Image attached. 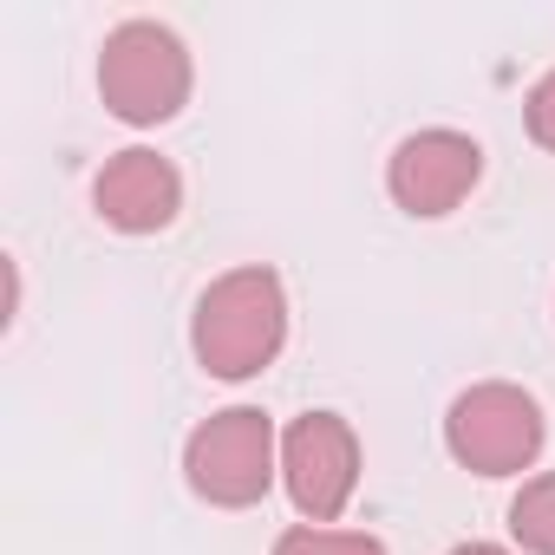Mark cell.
<instances>
[{
  "label": "cell",
  "instance_id": "1",
  "mask_svg": "<svg viewBox=\"0 0 555 555\" xmlns=\"http://www.w3.org/2000/svg\"><path fill=\"white\" fill-rule=\"evenodd\" d=\"M288 340V295L274 268H229L203 288L190 347L216 379H255Z\"/></svg>",
  "mask_w": 555,
  "mask_h": 555
},
{
  "label": "cell",
  "instance_id": "2",
  "mask_svg": "<svg viewBox=\"0 0 555 555\" xmlns=\"http://www.w3.org/2000/svg\"><path fill=\"white\" fill-rule=\"evenodd\" d=\"M99 92L125 125H164L190 99V53L164 21H125L105 34Z\"/></svg>",
  "mask_w": 555,
  "mask_h": 555
},
{
  "label": "cell",
  "instance_id": "3",
  "mask_svg": "<svg viewBox=\"0 0 555 555\" xmlns=\"http://www.w3.org/2000/svg\"><path fill=\"white\" fill-rule=\"evenodd\" d=\"M444 444L477 477H516L542 451V405L522 386H509V379H483V386H470V392L451 399Z\"/></svg>",
  "mask_w": 555,
  "mask_h": 555
},
{
  "label": "cell",
  "instance_id": "4",
  "mask_svg": "<svg viewBox=\"0 0 555 555\" xmlns=\"http://www.w3.org/2000/svg\"><path fill=\"white\" fill-rule=\"evenodd\" d=\"M183 477L216 509H248L274 483V425L255 405H229L203 418L183 444Z\"/></svg>",
  "mask_w": 555,
  "mask_h": 555
},
{
  "label": "cell",
  "instance_id": "5",
  "mask_svg": "<svg viewBox=\"0 0 555 555\" xmlns=\"http://www.w3.org/2000/svg\"><path fill=\"white\" fill-rule=\"evenodd\" d=\"M282 483L308 522H334L360 490V438L340 412H301L282 438Z\"/></svg>",
  "mask_w": 555,
  "mask_h": 555
},
{
  "label": "cell",
  "instance_id": "6",
  "mask_svg": "<svg viewBox=\"0 0 555 555\" xmlns=\"http://www.w3.org/2000/svg\"><path fill=\"white\" fill-rule=\"evenodd\" d=\"M483 177V151L464 131H412L392 164H386V190L405 216H451Z\"/></svg>",
  "mask_w": 555,
  "mask_h": 555
},
{
  "label": "cell",
  "instance_id": "7",
  "mask_svg": "<svg viewBox=\"0 0 555 555\" xmlns=\"http://www.w3.org/2000/svg\"><path fill=\"white\" fill-rule=\"evenodd\" d=\"M92 203H99V216H105L112 229L151 235V229H170V222H177V209H183V177H177V164L157 157V151H118V157L99 170Z\"/></svg>",
  "mask_w": 555,
  "mask_h": 555
},
{
  "label": "cell",
  "instance_id": "8",
  "mask_svg": "<svg viewBox=\"0 0 555 555\" xmlns=\"http://www.w3.org/2000/svg\"><path fill=\"white\" fill-rule=\"evenodd\" d=\"M509 535L529 548V555H555V470L548 477H529L509 503Z\"/></svg>",
  "mask_w": 555,
  "mask_h": 555
},
{
  "label": "cell",
  "instance_id": "9",
  "mask_svg": "<svg viewBox=\"0 0 555 555\" xmlns=\"http://www.w3.org/2000/svg\"><path fill=\"white\" fill-rule=\"evenodd\" d=\"M274 555H386L379 535H353V529H321V522H301L274 542Z\"/></svg>",
  "mask_w": 555,
  "mask_h": 555
},
{
  "label": "cell",
  "instance_id": "10",
  "mask_svg": "<svg viewBox=\"0 0 555 555\" xmlns=\"http://www.w3.org/2000/svg\"><path fill=\"white\" fill-rule=\"evenodd\" d=\"M529 138L542 144V151H555V73H542L535 86H529Z\"/></svg>",
  "mask_w": 555,
  "mask_h": 555
},
{
  "label": "cell",
  "instance_id": "11",
  "mask_svg": "<svg viewBox=\"0 0 555 555\" xmlns=\"http://www.w3.org/2000/svg\"><path fill=\"white\" fill-rule=\"evenodd\" d=\"M451 555H509V548H496V542H457Z\"/></svg>",
  "mask_w": 555,
  "mask_h": 555
}]
</instances>
